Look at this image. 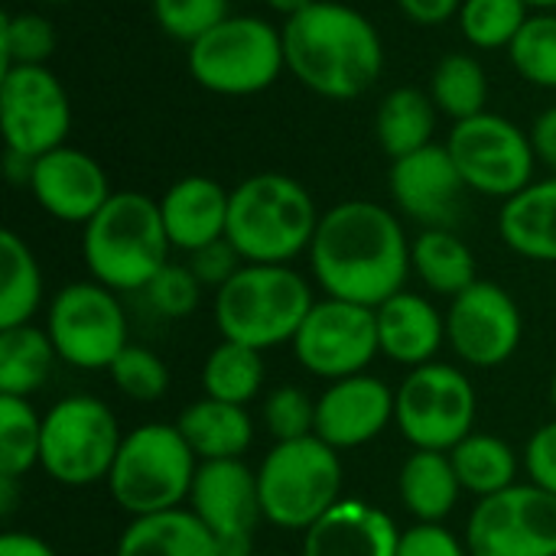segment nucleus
Wrapping results in <instances>:
<instances>
[{
  "label": "nucleus",
  "instance_id": "a878e982",
  "mask_svg": "<svg viewBox=\"0 0 556 556\" xmlns=\"http://www.w3.org/2000/svg\"><path fill=\"white\" fill-rule=\"evenodd\" d=\"M397 495L414 525H443L463 495L450 453L414 450L397 472Z\"/></svg>",
  "mask_w": 556,
  "mask_h": 556
},
{
  "label": "nucleus",
  "instance_id": "9d476101",
  "mask_svg": "<svg viewBox=\"0 0 556 556\" xmlns=\"http://www.w3.org/2000/svg\"><path fill=\"white\" fill-rule=\"evenodd\" d=\"M446 150L469 192L508 202L534 182L538 153L531 134L505 114L482 111L456 121L446 134Z\"/></svg>",
  "mask_w": 556,
  "mask_h": 556
},
{
  "label": "nucleus",
  "instance_id": "bb28decb",
  "mask_svg": "<svg viewBox=\"0 0 556 556\" xmlns=\"http://www.w3.org/2000/svg\"><path fill=\"white\" fill-rule=\"evenodd\" d=\"M114 556H222V547L189 508H173L130 518Z\"/></svg>",
  "mask_w": 556,
  "mask_h": 556
},
{
  "label": "nucleus",
  "instance_id": "412c9836",
  "mask_svg": "<svg viewBox=\"0 0 556 556\" xmlns=\"http://www.w3.org/2000/svg\"><path fill=\"white\" fill-rule=\"evenodd\" d=\"M401 528L394 518L362 498H342L309 531L300 556H397Z\"/></svg>",
  "mask_w": 556,
  "mask_h": 556
},
{
  "label": "nucleus",
  "instance_id": "ddd939ff",
  "mask_svg": "<svg viewBox=\"0 0 556 556\" xmlns=\"http://www.w3.org/2000/svg\"><path fill=\"white\" fill-rule=\"evenodd\" d=\"M0 130L7 153L39 160L65 147L72 101L49 65H10L0 75Z\"/></svg>",
  "mask_w": 556,
  "mask_h": 556
},
{
  "label": "nucleus",
  "instance_id": "c85d7f7f",
  "mask_svg": "<svg viewBox=\"0 0 556 556\" xmlns=\"http://www.w3.org/2000/svg\"><path fill=\"white\" fill-rule=\"evenodd\" d=\"M410 270L437 296H459L476 277V254L453 228H420L410 241Z\"/></svg>",
  "mask_w": 556,
  "mask_h": 556
},
{
  "label": "nucleus",
  "instance_id": "4468645a",
  "mask_svg": "<svg viewBox=\"0 0 556 556\" xmlns=\"http://www.w3.org/2000/svg\"><path fill=\"white\" fill-rule=\"evenodd\" d=\"M290 345L296 362L329 384L365 375L381 355L375 309L332 296L316 300Z\"/></svg>",
  "mask_w": 556,
  "mask_h": 556
},
{
  "label": "nucleus",
  "instance_id": "f704fd0d",
  "mask_svg": "<svg viewBox=\"0 0 556 556\" xmlns=\"http://www.w3.org/2000/svg\"><path fill=\"white\" fill-rule=\"evenodd\" d=\"M42 417L29 397L0 394V479L20 482L39 466Z\"/></svg>",
  "mask_w": 556,
  "mask_h": 556
},
{
  "label": "nucleus",
  "instance_id": "5701e85b",
  "mask_svg": "<svg viewBox=\"0 0 556 556\" xmlns=\"http://www.w3.org/2000/svg\"><path fill=\"white\" fill-rule=\"evenodd\" d=\"M375 319L381 355L404 368L430 365L446 342V316L427 296L410 290H401L375 306Z\"/></svg>",
  "mask_w": 556,
  "mask_h": 556
},
{
  "label": "nucleus",
  "instance_id": "2eb2a0df",
  "mask_svg": "<svg viewBox=\"0 0 556 556\" xmlns=\"http://www.w3.org/2000/svg\"><path fill=\"white\" fill-rule=\"evenodd\" d=\"M466 547L472 556H556V495L518 482L479 498L469 515Z\"/></svg>",
  "mask_w": 556,
  "mask_h": 556
},
{
  "label": "nucleus",
  "instance_id": "4c0bfd02",
  "mask_svg": "<svg viewBox=\"0 0 556 556\" xmlns=\"http://www.w3.org/2000/svg\"><path fill=\"white\" fill-rule=\"evenodd\" d=\"M55 26L46 13L36 10H16L7 13L0 23V55L3 68L10 65H49L55 55Z\"/></svg>",
  "mask_w": 556,
  "mask_h": 556
},
{
  "label": "nucleus",
  "instance_id": "37998d69",
  "mask_svg": "<svg viewBox=\"0 0 556 556\" xmlns=\"http://www.w3.org/2000/svg\"><path fill=\"white\" fill-rule=\"evenodd\" d=\"M186 264H189L192 274L199 277V283H202V287H212V290H222V287L244 267L241 254L235 251V244H231L228 238L212 241V244H205V248L186 254Z\"/></svg>",
  "mask_w": 556,
  "mask_h": 556
},
{
  "label": "nucleus",
  "instance_id": "72a5a7b5",
  "mask_svg": "<svg viewBox=\"0 0 556 556\" xmlns=\"http://www.w3.org/2000/svg\"><path fill=\"white\" fill-rule=\"evenodd\" d=\"M264 378H267V368H264L261 352L241 342H228V339H222L202 365L205 397L238 404V407H248L251 401H257Z\"/></svg>",
  "mask_w": 556,
  "mask_h": 556
},
{
  "label": "nucleus",
  "instance_id": "dca6fc26",
  "mask_svg": "<svg viewBox=\"0 0 556 556\" xmlns=\"http://www.w3.org/2000/svg\"><path fill=\"white\" fill-rule=\"evenodd\" d=\"M525 339V316L518 300L492 283L476 280L469 290L450 300L446 309V345L469 368L505 365Z\"/></svg>",
  "mask_w": 556,
  "mask_h": 556
},
{
  "label": "nucleus",
  "instance_id": "9b49d317",
  "mask_svg": "<svg viewBox=\"0 0 556 556\" xmlns=\"http://www.w3.org/2000/svg\"><path fill=\"white\" fill-rule=\"evenodd\" d=\"M479 397L469 375L446 362L410 368L397 388L394 427L414 450L450 453L476 433Z\"/></svg>",
  "mask_w": 556,
  "mask_h": 556
},
{
  "label": "nucleus",
  "instance_id": "e433bc0d",
  "mask_svg": "<svg viewBox=\"0 0 556 556\" xmlns=\"http://www.w3.org/2000/svg\"><path fill=\"white\" fill-rule=\"evenodd\" d=\"M511 68L534 88L556 91V13H531L508 46Z\"/></svg>",
  "mask_w": 556,
  "mask_h": 556
},
{
  "label": "nucleus",
  "instance_id": "49530a36",
  "mask_svg": "<svg viewBox=\"0 0 556 556\" xmlns=\"http://www.w3.org/2000/svg\"><path fill=\"white\" fill-rule=\"evenodd\" d=\"M394 3L417 26H440L446 20H456L463 7V0H394Z\"/></svg>",
  "mask_w": 556,
  "mask_h": 556
},
{
  "label": "nucleus",
  "instance_id": "864d4df0",
  "mask_svg": "<svg viewBox=\"0 0 556 556\" xmlns=\"http://www.w3.org/2000/svg\"><path fill=\"white\" fill-rule=\"evenodd\" d=\"M551 401H554V410H556V371H554V381H551Z\"/></svg>",
  "mask_w": 556,
  "mask_h": 556
},
{
  "label": "nucleus",
  "instance_id": "393cba45",
  "mask_svg": "<svg viewBox=\"0 0 556 556\" xmlns=\"http://www.w3.org/2000/svg\"><path fill=\"white\" fill-rule=\"evenodd\" d=\"M176 430L192 446L199 463L241 459L254 443V420L248 407L225 404L215 397H199L176 417Z\"/></svg>",
  "mask_w": 556,
  "mask_h": 556
},
{
  "label": "nucleus",
  "instance_id": "58836bf2",
  "mask_svg": "<svg viewBox=\"0 0 556 556\" xmlns=\"http://www.w3.org/2000/svg\"><path fill=\"white\" fill-rule=\"evenodd\" d=\"M108 375H111L114 388L127 401H137V404H153V401H160L169 391V368L147 345H134L130 342L114 358V365L108 368Z\"/></svg>",
  "mask_w": 556,
  "mask_h": 556
},
{
  "label": "nucleus",
  "instance_id": "1a4fd4ad",
  "mask_svg": "<svg viewBox=\"0 0 556 556\" xmlns=\"http://www.w3.org/2000/svg\"><path fill=\"white\" fill-rule=\"evenodd\" d=\"M121 443L114 410L101 397L72 394L42 414L39 469L65 489H88L108 482Z\"/></svg>",
  "mask_w": 556,
  "mask_h": 556
},
{
  "label": "nucleus",
  "instance_id": "8fccbe9b",
  "mask_svg": "<svg viewBox=\"0 0 556 556\" xmlns=\"http://www.w3.org/2000/svg\"><path fill=\"white\" fill-rule=\"evenodd\" d=\"M264 3H267V10H270V13H277V16L287 23V20L300 16L303 10H309L316 0H264Z\"/></svg>",
  "mask_w": 556,
  "mask_h": 556
},
{
  "label": "nucleus",
  "instance_id": "79ce46f5",
  "mask_svg": "<svg viewBox=\"0 0 556 556\" xmlns=\"http://www.w3.org/2000/svg\"><path fill=\"white\" fill-rule=\"evenodd\" d=\"M202 290H205V287L199 283V277L192 274L189 264L169 261V264L150 280V287L143 290V296H147L150 309L160 313L163 319H186V316H192V313L199 309Z\"/></svg>",
  "mask_w": 556,
  "mask_h": 556
},
{
  "label": "nucleus",
  "instance_id": "09e8293b",
  "mask_svg": "<svg viewBox=\"0 0 556 556\" xmlns=\"http://www.w3.org/2000/svg\"><path fill=\"white\" fill-rule=\"evenodd\" d=\"M0 556H59L52 544H46L39 534L29 531H7L0 538Z\"/></svg>",
  "mask_w": 556,
  "mask_h": 556
},
{
  "label": "nucleus",
  "instance_id": "f8f14e48",
  "mask_svg": "<svg viewBox=\"0 0 556 556\" xmlns=\"http://www.w3.org/2000/svg\"><path fill=\"white\" fill-rule=\"evenodd\" d=\"M46 332L59 358L81 371H104L130 345L121 296L98 280L65 283L46 313Z\"/></svg>",
  "mask_w": 556,
  "mask_h": 556
},
{
  "label": "nucleus",
  "instance_id": "39448f33",
  "mask_svg": "<svg viewBox=\"0 0 556 556\" xmlns=\"http://www.w3.org/2000/svg\"><path fill=\"white\" fill-rule=\"evenodd\" d=\"M313 303L309 280L290 264H244L215 290V323L222 339L267 352L293 342Z\"/></svg>",
  "mask_w": 556,
  "mask_h": 556
},
{
  "label": "nucleus",
  "instance_id": "4be33fe9",
  "mask_svg": "<svg viewBox=\"0 0 556 556\" xmlns=\"http://www.w3.org/2000/svg\"><path fill=\"white\" fill-rule=\"evenodd\" d=\"M231 189L212 176H182L160 195V215L173 251L192 254L228 235Z\"/></svg>",
  "mask_w": 556,
  "mask_h": 556
},
{
  "label": "nucleus",
  "instance_id": "0eeeda50",
  "mask_svg": "<svg viewBox=\"0 0 556 556\" xmlns=\"http://www.w3.org/2000/svg\"><path fill=\"white\" fill-rule=\"evenodd\" d=\"M199 472V456L176 424H143L130 430L108 476L111 498L130 518L182 508Z\"/></svg>",
  "mask_w": 556,
  "mask_h": 556
},
{
  "label": "nucleus",
  "instance_id": "473e14b6",
  "mask_svg": "<svg viewBox=\"0 0 556 556\" xmlns=\"http://www.w3.org/2000/svg\"><path fill=\"white\" fill-rule=\"evenodd\" d=\"M430 98L443 117L466 121L489 111V72L472 52H450L433 65L430 75Z\"/></svg>",
  "mask_w": 556,
  "mask_h": 556
},
{
  "label": "nucleus",
  "instance_id": "ea45409f",
  "mask_svg": "<svg viewBox=\"0 0 556 556\" xmlns=\"http://www.w3.org/2000/svg\"><path fill=\"white\" fill-rule=\"evenodd\" d=\"M261 420L277 443L316 437V401L296 384L274 388L261 404Z\"/></svg>",
  "mask_w": 556,
  "mask_h": 556
},
{
  "label": "nucleus",
  "instance_id": "6e6552de",
  "mask_svg": "<svg viewBox=\"0 0 556 556\" xmlns=\"http://www.w3.org/2000/svg\"><path fill=\"white\" fill-rule=\"evenodd\" d=\"M264 521L280 531H309L342 502V459L319 437L274 443L257 469Z\"/></svg>",
  "mask_w": 556,
  "mask_h": 556
},
{
  "label": "nucleus",
  "instance_id": "3c124183",
  "mask_svg": "<svg viewBox=\"0 0 556 556\" xmlns=\"http://www.w3.org/2000/svg\"><path fill=\"white\" fill-rule=\"evenodd\" d=\"M534 13H556V0H525Z\"/></svg>",
  "mask_w": 556,
  "mask_h": 556
},
{
  "label": "nucleus",
  "instance_id": "f3484780",
  "mask_svg": "<svg viewBox=\"0 0 556 556\" xmlns=\"http://www.w3.org/2000/svg\"><path fill=\"white\" fill-rule=\"evenodd\" d=\"M189 511L215 534L222 556H251L264 518L257 472L248 469L244 459L199 463Z\"/></svg>",
  "mask_w": 556,
  "mask_h": 556
},
{
  "label": "nucleus",
  "instance_id": "f03ea898",
  "mask_svg": "<svg viewBox=\"0 0 556 556\" xmlns=\"http://www.w3.org/2000/svg\"><path fill=\"white\" fill-rule=\"evenodd\" d=\"M287 75L326 101H355L384 72V39L378 26L349 3L316 0L283 23Z\"/></svg>",
  "mask_w": 556,
  "mask_h": 556
},
{
  "label": "nucleus",
  "instance_id": "cd10ccee",
  "mask_svg": "<svg viewBox=\"0 0 556 556\" xmlns=\"http://www.w3.org/2000/svg\"><path fill=\"white\" fill-rule=\"evenodd\" d=\"M440 117L443 114L437 111L430 91L414 85L391 88L375 111V140L388 160H401L437 143L433 134Z\"/></svg>",
  "mask_w": 556,
  "mask_h": 556
},
{
  "label": "nucleus",
  "instance_id": "6ab92c4d",
  "mask_svg": "<svg viewBox=\"0 0 556 556\" xmlns=\"http://www.w3.org/2000/svg\"><path fill=\"white\" fill-rule=\"evenodd\" d=\"M388 192L401 215L420 228H453L466 189L446 143H430L417 153L391 160Z\"/></svg>",
  "mask_w": 556,
  "mask_h": 556
},
{
  "label": "nucleus",
  "instance_id": "aec40b11",
  "mask_svg": "<svg viewBox=\"0 0 556 556\" xmlns=\"http://www.w3.org/2000/svg\"><path fill=\"white\" fill-rule=\"evenodd\" d=\"M397 391L375 375L332 381L316 397V437L336 453L368 446L394 424Z\"/></svg>",
  "mask_w": 556,
  "mask_h": 556
},
{
  "label": "nucleus",
  "instance_id": "c03bdc74",
  "mask_svg": "<svg viewBox=\"0 0 556 556\" xmlns=\"http://www.w3.org/2000/svg\"><path fill=\"white\" fill-rule=\"evenodd\" d=\"M397 556H472L469 547L443 525H414L401 534Z\"/></svg>",
  "mask_w": 556,
  "mask_h": 556
},
{
  "label": "nucleus",
  "instance_id": "c9c22d12",
  "mask_svg": "<svg viewBox=\"0 0 556 556\" xmlns=\"http://www.w3.org/2000/svg\"><path fill=\"white\" fill-rule=\"evenodd\" d=\"M534 10L525 0H463L456 13L459 36L472 49H505L515 42Z\"/></svg>",
  "mask_w": 556,
  "mask_h": 556
},
{
  "label": "nucleus",
  "instance_id": "2f4dec72",
  "mask_svg": "<svg viewBox=\"0 0 556 556\" xmlns=\"http://www.w3.org/2000/svg\"><path fill=\"white\" fill-rule=\"evenodd\" d=\"M59 352L46 329L26 323L16 329H0V394L29 397L36 394L55 365Z\"/></svg>",
  "mask_w": 556,
  "mask_h": 556
},
{
  "label": "nucleus",
  "instance_id": "7c9ffc66",
  "mask_svg": "<svg viewBox=\"0 0 556 556\" xmlns=\"http://www.w3.org/2000/svg\"><path fill=\"white\" fill-rule=\"evenodd\" d=\"M42 306V270L33 248L16 235H0V329L33 323Z\"/></svg>",
  "mask_w": 556,
  "mask_h": 556
},
{
  "label": "nucleus",
  "instance_id": "603ef678",
  "mask_svg": "<svg viewBox=\"0 0 556 556\" xmlns=\"http://www.w3.org/2000/svg\"><path fill=\"white\" fill-rule=\"evenodd\" d=\"M36 3H42V7H62V3H68V0H36Z\"/></svg>",
  "mask_w": 556,
  "mask_h": 556
},
{
  "label": "nucleus",
  "instance_id": "a19ab883",
  "mask_svg": "<svg viewBox=\"0 0 556 556\" xmlns=\"http://www.w3.org/2000/svg\"><path fill=\"white\" fill-rule=\"evenodd\" d=\"M150 3H153L156 26L182 46H192L199 36H205L225 16H231V0H150Z\"/></svg>",
  "mask_w": 556,
  "mask_h": 556
},
{
  "label": "nucleus",
  "instance_id": "423d86ee",
  "mask_svg": "<svg viewBox=\"0 0 556 556\" xmlns=\"http://www.w3.org/2000/svg\"><path fill=\"white\" fill-rule=\"evenodd\" d=\"M192 81L222 98H251L287 75L283 26L257 13H231L186 46Z\"/></svg>",
  "mask_w": 556,
  "mask_h": 556
},
{
  "label": "nucleus",
  "instance_id": "20e7f679",
  "mask_svg": "<svg viewBox=\"0 0 556 556\" xmlns=\"http://www.w3.org/2000/svg\"><path fill=\"white\" fill-rule=\"evenodd\" d=\"M323 212L313 192L287 173H254L231 189L228 241L244 264H293L309 254Z\"/></svg>",
  "mask_w": 556,
  "mask_h": 556
},
{
  "label": "nucleus",
  "instance_id": "f257e3e1",
  "mask_svg": "<svg viewBox=\"0 0 556 556\" xmlns=\"http://www.w3.org/2000/svg\"><path fill=\"white\" fill-rule=\"evenodd\" d=\"M410 241L401 218L371 199H345L323 212L309 244V270L332 300L381 306L404 290Z\"/></svg>",
  "mask_w": 556,
  "mask_h": 556
},
{
  "label": "nucleus",
  "instance_id": "de8ad7c7",
  "mask_svg": "<svg viewBox=\"0 0 556 556\" xmlns=\"http://www.w3.org/2000/svg\"><path fill=\"white\" fill-rule=\"evenodd\" d=\"M531 143H534V153H538V163L556 176V104L544 108L534 124H531Z\"/></svg>",
  "mask_w": 556,
  "mask_h": 556
},
{
  "label": "nucleus",
  "instance_id": "a18cd8bd",
  "mask_svg": "<svg viewBox=\"0 0 556 556\" xmlns=\"http://www.w3.org/2000/svg\"><path fill=\"white\" fill-rule=\"evenodd\" d=\"M525 472L528 482L556 495V420L544 424L525 446Z\"/></svg>",
  "mask_w": 556,
  "mask_h": 556
},
{
  "label": "nucleus",
  "instance_id": "c756f323",
  "mask_svg": "<svg viewBox=\"0 0 556 556\" xmlns=\"http://www.w3.org/2000/svg\"><path fill=\"white\" fill-rule=\"evenodd\" d=\"M453 469L459 476L463 492L476 498L498 495L511 485H518V453L511 443L492 433H469L459 446L450 450Z\"/></svg>",
  "mask_w": 556,
  "mask_h": 556
},
{
  "label": "nucleus",
  "instance_id": "b1692460",
  "mask_svg": "<svg viewBox=\"0 0 556 556\" xmlns=\"http://www.w3.org/2000/svg\"><path fill=\"white\" fill-rule=\"evenodd\" d=\"M498 235L518 257L556 264V176L547 173L502 202Z\"/></svg>",
  "mask_w": 556,
  "mask_h": 556
},
{
  "label": "nucleus",
  "instance_id": "7ed1b4c3",
  "mask_svg": "<svg viewBox=\"0 0 556 556\" xmlns=\"http://www.w3.org/2000/svg\"><path fill=\"white\" fill-rule=\"evenodd\" d=\"M169 235L160 199L147 192H114L101 212L81 228V257L91 280L114 293H143L169 264Z\"/></svg>",
  "mask_w": 556,
  "mask_h": 556
},
{
  "label": "nucleus",
  "instance_id": "a211bd4d",
  "mask_svg": "<svg viewBox=\"0 0 556 556\" xmlns=\"http://www.w3.org/2000/svg\"><path fill=\"white\" fill-rule=\"evenodd\" d=\"M26 189L49 218L62 225H81V228L114 195L111 176L101 166V160L68 143L33 160Z\"/></svg>",
  "mask_w": 556,
  "mask_h": 556
}]
</instances>
